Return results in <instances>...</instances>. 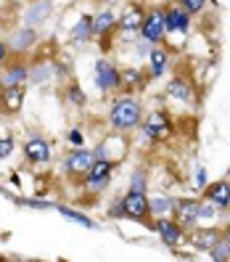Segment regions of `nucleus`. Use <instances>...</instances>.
<instances>
[{"label": "nucleus", "instance_id": "obj_19", "mask_svg": "<svg viewBox=\"0 0 230 262\" xmlns=\"http://www.w3.org/2000/svg\"><path fill=\"white\" fill-rule=\"evenodd\" d=\"M29 80V69L21 64H13V67H8L6 72H3V77H0V85L3 88H8V85H24Z\"/></svg>", "mask_w": 230, "mask_h": 262}, {"label": "nucleus", "instance_id": "obj_24", "mask_svg": "<svg viewBox=\"0 0 230 262\" xmlns=\"http://www.w3.org/2000/svg\"><path fill=\"white\" fill-rule=\"evenodd\" d=\"M58 212H61V217H66V220H72V223H77V225H82V228H90V230L96 228V223H93V220H90V217H85V214H80V212H74V209L61 207Z\"/></svg>", "mask_w": 230, "mask_h": 262}, {"label": "nucleus", "instance_id": "obj_15", "mask_svg": "<svg viewBox=\"0 0 230 262\" xmlns=\"http://www.w3.org/2000/svg\"><path fill=\"white\" fill-rule=\"evenodd\" d=\"M143 19H146V11L137 6V3H130V6H125V11H122V19L117 21L125 32H137L141 29V24H143Z\"/></svg>", "mask_w": 230, "mask_h": 262}, {"label": "nucleus", "instance_id": "obj_12", "mask_svg": "<svg viewBox=\"0 0 230 262\" xmlns=\"http://www.w3.org/2000/svg\"><path fill=\"white\" fill-rule=\"evenodd\" d=\"M24 157L29 164H45L51 162V143L45 138H29L24 143Z\"/></svg>", "mask_w": 230, "mask_h": 262}, {"label": "nucleus", "instance_id": "obj_34", "mask_svg": "<svg viewBox=\"0 0 230 262\" xmlns=\"http://www.w3.org/2000/svg\"><path fill=\"white\" fill-rule=\"evenodd\" d=\"M69 141H72L74 146H82V133H80V130H72V133H69Z\"/></svg>", "mask_w": 230, "mask_h": 262}, {"label": "nucleus", "instance_id": "obj_9", "mask_svg": "<svg viewBox=\"0 0 230 262\" xmlns=\"http://www.w3.org/2000/svg\"><path fill=\"white\" fill-rule=\"evenodd\" d=\"M198 207H201V202L198 199H180V202L175 204V220L186 228V230H193L198 225Z\"/></svg>", "mask_w": 230, "mask_h": 262}, {"label": "nucleus", "instance_id": "obj_17", "mask_svg": "<svg viewBox=\"0 0 230 262\" xmlns=\"http://www.w3.org/2000/svg\"><path fill=\"white\" fill-rule=\"evenodd\" d=\"M170 130H172V125H170V119H167L164 114L151 117L143 125V133H146V138H151V141H164V138L170 135Z\"/></svg>", "mask_w": 230, "mask_h": 262}, {"label": "nucleus", "instance_id": "obj_36", "mask_svg": "<svg viewBox=\"0 0 230 262\" xmlns=\"http://www.w3.org/2000/svg\"><path fill=\"white\" fill-rule=\"evenodd\" d=\"M106 3H109V6H111V3H119V0H106Z\"/></svg>", "mask_w": 230, "mask_h": 262}, {"label": "nucleus", "instance_id": "obj_21", "mask_svg": "<svg viewBox=\"0 0 230 262\" xmlns=\"http://www.w3.org/2000/svg\"><path fill=\"white\" fill-rule=\"evenodd\" d=\"M148 61H151V77H162L170 67V53L162 51V48H153L148 53Z\"/></svg>", "mask_w": 230, "mask_h": 262}, {"label": "nucleus", "instance_id": "obj_31", "mask_svg": "<svg viewBox=\"0 0 230 262\" xmlns=\"http://www.w3.org/2000/svg\"><path fill=\"white\" fill-rule=\"evenodd\" d=\"M11 151H13V141L11 138H0V159H6Z\"/></svg>", "mask_w": 230, "mask_h": 262}, {"label": "nucleus", "instance_id": "obj_38", "mask_svg": "<svg viewBox=\"0 0 230 262\" xmlns=\"http://www.w3.org/2000/svg\"><path fill=\"white\" fill-rule=\"evenodd\" d=\"M227 209H230V202H227Z\"/></svg>", "mask_w": 230, "mask_h": 262}, {"label": "nucleus", "instance_id": "obj_8", "mask_svg": "<svg viewBox=\"0 0 230 262\" xmlns=\"http://www.w3.org/2000/svg\"><path fill=\"white\" fill-rule=\"evenodd\" d=\"M96 85H98V90H103V93H111V90L122 88V72L111 64V61L101 58L96 64Z\"/></svg>", "mask_w": 230, "mask_h": 262}, {"label": "nucleus", "instance_id": "obj_13", "mask_svg": "<svg viewBox=\"0 0 230 262\" xmlns=\"http://www.w3.org/2000/svg\"><path fill=\"white\" fill-rule=\"evenodd\" d=\"M204 202H212L214 207L225 209L227 202H230V180H217V183H209L204 186Z\"/></svg>", "mask_w": 230, "mask_h": 262}, {"label": "nucleus", "instance_id": "obj_4", "mask_svg": "<svg viewBox=\"0 0 230 262\" xmlns=\"http://www.w3.org/2000/svg\"><path fill=\"white\" fill-rule=\"evenodd\" d=\"M93 162H96V154H93V151L74 148V151H69V157H66V162H64V169H66L69 178L85 180V175H87V169L93 167Z\"/></svg>", "mask_w": 230, "mask_h": 262}, {"label": "nucleus", "instance_id": "obj_16", "mask_svg": "<svg viewBox=\"0 0 230 262\" xmlns=\"http://www.w3.org/2000/svg\"><path fill=\"white\" fill-rule=\"evenodd\" d=\"M51 11H53L51 0H35V3L24 11V21H27L29 27L45 24V21H48V16H51Z\"/></svg>", "mask_w": 230, "mask_h": 262}, {"label": "nucleus", "instance_id": "obj_32", "mask_svg": "<svg viewBox=\"0 0 230 262\" xmlns=\"http://www.w3.org/2000/svg\"><path fill=\"white\" fill-rule=\"evenodd\" d=\"M11 48H8V42L6 40H0V67H6V58H8Z\"/></svg>", "mask_w": 230, "mask_h": 262}, {"label": "nucleus", "instance_id": "obj_5", "mask_svg": "<svg viewBox=\"0 0 230 262\" xmlns=\"http://www.w3.org/2000/svg\"><path fill=\"white\" fill-rule=\"evenodd\" d=\"M111 172H114V162L111 159H96L93 167L87 169V175H85V186L87 191H103L106 186H109V180H111Z\"/></svg>", "mask_w": 230, "mask_h": 262}, {"label": "nucleus", "instance_id": "obj_28", "mask_svg": "<svg viewBox=\"0 0 230 262\" xmlns=\"http://www.w3.org/2000/svg\"><path fill=\"white\" fill-rule=\"evenodd\" d=\"M66 96H69V101H72L74 106H85V103H87V96H85L77 85H72V88L66 90Z\"/></svg>", "mask_w": 230, "mask_h": 262}, {"label": "nucleus", "instance_id": "obj_1", "mask_svg": "<svg viewBox=\"0 0 230 262\" xmlns=\"http://www.w3.org/2000/svg\"><path fill=\"white\" fill-rule=\"evenodd\" d=\"M141 119H143V106L137 98L132 96H122L109 112V122L111 127L119 133H130L135 127H141Z\"/></svg>", "mask_w": 230, "mask_h": 262}, {"label": "nucleus", "instance_id": "obj_3", "mask_svg": "<svg viewBox=\"0 0 230 262\" xmlns=\"http://www.w3.org/2000/svg\"><path fill=\"white\" fill-rule=\"evenodd\" d=\"M153 230L159 233V238L164 241V246H170V249H175V246H180L182 241L188 238V230L182 228L177 220H170V217H162L153 220Z\"/></svg>", "mask_w": 230, "mask_h": 262}, {"label": "nucleus", "instance_id": "obj_26", "mask_svg": "<svg viewBox=\"0 0 230 262\" xmlns=\"http://www.w3.org/2000/svg\"><path fill=\"white\" fill-rule=\"evenodd\" d=\"M146 188H148V178H146V169H135L130 191H141V193H146Z\"/></svg>", "mask_w": 230, "mask_h": 262}, {"label": "nucleus", "instance_id": "obj_22", "mask_svg": "<svg viewBox=\"0 0 230 262\" xmlns=\"http://www.w3.org/2000/svg\"><path fill=\"white\" fill-rule=\"evenodd\" d=\"M93 37V16H80V21L72 29V40L74 42H87Z\"/></svg>", "mask_w": 230, "mask_h": 262}, {"label": "nucleus", "instance_id": "obj_6", "mask_svg": "<svg viewBox=\"0 0 230 262\" xmlns=\"http://www.w3.org/2000/svg\"><path fill=\"white\" fill-rule=\"evenodd\" d=\"M141 35L151 45H156V42L164 40V35H167L164 32V8H153V11L146 13V19L141 24Z\"/></svg>", "mask_w": 230, "mask_h": 262}, {"label": "nucleus", "instance_id": "obj_37", "mask_svg": "<svg viewBox=\"0 0 230 262\" xmlns=\"http://www.w3.org/2000/svg\"><path fill=\"white\" fill-rule=\"evenodd\" d=\"M227 178H230V169H227Z\"/></svg>", "mask_w": 230, "mask_h": 262}, {"label": "nucleus", "instance_id": "obj_25", "mask_svg": "<svg viewBox=\"0 0 230 262\" xmlns=\"http://www.w3.org/2000/svg\"><path fill=\"white\" fill-rule=\"evenodd\" d=\"M209 257H212V259H217V262H230V252H227V246H225L222 236H220V241L209 249Z\"/></svg>", "mask_w": 230, "mask_h": 262}, {"label": "nucleus", "instance_id": "obj_11", "mask_svg": "<svg viewBox=\"0 0 230 262\" xmlns=\"http://www.w3.org/2000/svg\"><path fill=\"white\" fill-rule=\"evenodd\" d=\"M220 236H222V230H217V228H212V225H206V228H193V233H188V238L186 241H191V246H196V249H201V252H209L214 244L220 241Z\"/></svg>", "mask_w": 230, "mask_h": 262}, {"label": "nucleus", "instance_id": "obj_14", "mask_svg": "<svg viewBox=\"0 0 230 262\" xmlns=\"http://www.w3.org/2000/svg\"><path fill=\"white\" fill-rule=\"evenodd\" d=\"M167 96L175 98V101H180V103H191V106L198 101L193 85H191L188 80H182V77H175V80H170V85H167Z\"/></svg>", "mask_w": 230, "mask_h": 262}, {"label": "nucleus", "instance_id": "obj_29", "mask_svg": "<svg viewBox=\"0 0 230 262\" xmlns=\"http://www.w3.org/2000/svg\"><path fill=\"white\" fill-rule=\"evenodd\" d=\"M180 6L186 8L191 16L193 13H198V11H204V6H206V0H180Z\"/></svg>", "mask_w": 230, "mask_h": 262}, {"label": "nucleus", "instance_id": "obj_10", "mask_svg": "<svg viewBox=\"0 0 230 262\" xmlns=\"http://www.w3.org/2000/svg\"><path fill=\"white\" fill-rule=\"evenodd\" d=\"M24 106V85H8L0 90V114H19Z\"/></svg>", "mask_w": 230, "mask_h": 262}, {"label": "nucleus", "instance_id": "obj_35", "mask_svg": "<svg viewBox=\"0 0 230 262\" xmlns=\"http://www.w3.org/2000/svg\"><path fill=\"white\" fill-rule=\"evenodd\" d=\"M222 241H225V246H227V252H230V228H225V230H222Z\"/></svg>", "mask_w": 230, "mask_h": 262}, {"label": "nucleus", "instance_id": "obj_23", "mask_svg": "<svg viewBox=\"0 0 230 262\" xmlns=\"http://www.w3.org/2000/svg\"><path fill=\"white\" fill-rule=\"evenodd\" d=\"M148 204H151V212L153 214H170L175 212V199H148Z\"/></svg>", "mask_w": 230, "mask_h": 262}, {"label": "nucleus", "instance_id": "obj_20", "mask_svg": "<svg viewBox=\"0 0 230 262\" xmlns=\"http://www.w3.org/2000/svg\"><path fill=\"white\" fill-rule=\"evenodd\" d=\"M114 24H117V19H114V13L109 11V8H103L98 16H93V35H101V37H106L114 29Z\"/></svg>", "mask_w": 230, "mask_h": 262}, {"label": "nucleus", "instance_id": "obj_30", "mask_svg": "<svg viewBox=\"0 0 230 262\" xmlns=\"http://www.w3.org/2000/svg\"><path fill=\"white\" fill-rule=\"evenodd\" d=\"M130 85V88H137V85H141V72H137V69H127L125 74H122V85Z\"/></svg>", "mask_w": 230, "mask_h": 262}, {"label": "nucleus", "instance_id": "obj_7", "mask_svg": "<svg viewBox=\"0 0 230 262\" xmlns=\"http://www.w3.org/2000/svg\"><path fill=\"white\" fill-rule=\"evenodd\" d=\"M191 29V13L182 6L164 8V32L167 35H188Z\"/></svg>", "mask_w": 230, "mask_h": 262}, {"label": "nucleus", "instance_id": "obj_18", "mask_svg": "<svg viewBox=\"0 0 230 262\" xmlns=\"http://www.w3.org/2000/svg\"><path fill=\"white\" fill-rule=\"evenodd\" d=\"M35 42H37L35 29H32V27H24V29H16V32L11 35V40H8V48H11V51H16V53H24V51L32 48Z\"/></svg>", "mask_w": 230, "mask_h": 262}, {"label": "nucleus", "instance_id": "obj_27", "mask_svg": "<svg viewBox=\"0 0 230 262\" xmlns=\"http://www.w3.org/2000/svg\"><path fill=\"white\" fill-rule=\"evenodd\" d=\"M212 207H214L212 202H201V207H198V223H212L217 217V209H212Z\"/></svg>", "mask_w": 230, "mask_h": 262}, {"label": "nucleus", "instance_id": "obj_33", "mask_svg": "<svg viewBox=\"0 0 230 262\" xmlns=\"http://www.w3.org/2000/svg\"><path fill=\"white\" fill-rule=\"evenodd\" d=\"M196 183H198V188H204V186H206V169H204V167H198V169H196Z\"/></svg>", "mask_w": 230, "mask_h": 262}, {"label": "nucleus", "instance_id": "obj_2", "mask_svg": "<svg viewBox=\"0 0 230 262\" xmlns=\"http://www.w3.org/2000/svg\"><path fill=\"white\" fill-rule=\"evenodd\" d=\"M122 217H130L141 225H148L153 228V212H151V204H148V196L141 193V191H127L122 196Z\"/></svg>", "mask_w": 230, "mask_h": 262}]
</instances>
